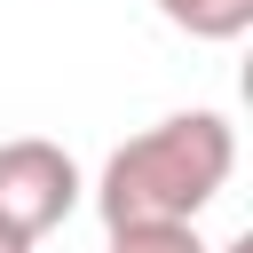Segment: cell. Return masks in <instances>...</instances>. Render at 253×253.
Segmentation results:
<instances>
[{
    "mask_svg": "<svg viewBox=\"0 0 253 253\" xmlns=\"http://www.w3.org/2000/svg\"><path fill=\"white\" fill-rule=\"evenodd\" d=\"M237 174V126L221 111H174L158 126H142L134 142L111 150L103 182H95V213L103 229L119 221H198Z\"/></svg>",
    "mask_w": 253,
    "mask_h": 253,
    "instance_id": "cell-1",
    "label": "cell"
},
{
    "mask_svg": "<svg viewBox=\"0 0 253 253\" xmlns=\"http://www.w3.org/2000/svg\"><path fill=\"white\" fill-rule=\"evenodd\" d=\"M79 166H71V150L63 142H47V134H16V142H0V229H16L24 245H40L71 206H79Z\"/></svg>",
    "mask_w": 253,
    "mask_h": 253,
    "instance_id": "cell-2",
    "label": "cell"
},
{
    "mask_svg": "<svg viewBox=\"0 0 253 253\" xmlns=\"http://www.w3.org/2000/svg\"><path fill=\"white\" fill-rule=\"evenodd\" d=\"M158 16L190 40H237L253 32V0H158Z\"/></svg>",
    "mask_w": 253,
    "mask_h": 253,
    "instance_id": "cell-3",
    "label": "cell"
},
{
    "mask_svg": "<svg viewBox=\"0 0 253 253\" xmlns=\"http://www.w3.org/2000/svg\"><path fill=\"white\" fill-rule=\"evenodd\" d=\"M103 253H213L198 237V221H119Z\"/></svg>",
    "mask_w": 253,
    "mask_h": 253,
    "instance_id": "cell-4",
    "label": "cell"
},
{
    "mask_svg": "<svg viewBox=\"0 0 253 253\" xmlns=\"http://www.w3.org/2000/svg\"><path fill=\"white\" fill-rule=\"evenodd\" d=\"M0 253H32V245H24V237H16V229H0Z\"/></svg>",
    "mask_w": 253,
    "mask_h": 253,
    "instance_id": "cell-5",
    "label": "cell"
}]
</instances>
